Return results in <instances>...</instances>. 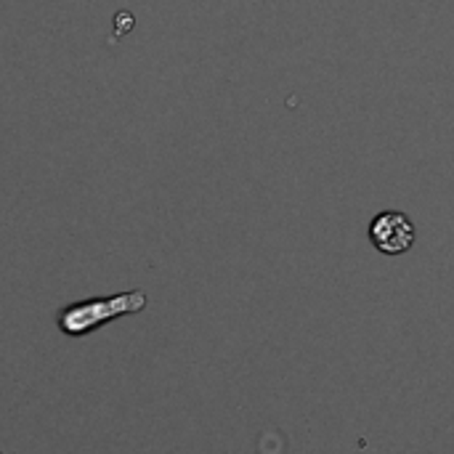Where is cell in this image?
<instances>
[{"mask_svg": "<svg viewBox=\"0 0 454 454\" xmlns=\"http://www.w3.org/2000/svg\"><path fill=\"white\" fill-rule=\"evenodd\" d=\"M146 303H149V298L144 290H128V293H117L109 298H88V301L64 306L56 317V325L64 335L80 338V335H88V333L98 330L101 325L114 322L120 317L141 314L146 309Z\"/></svg>", "mask_w": 454, "mask_h": 454, "instance_id": "cell-1", "label": "cell"}, {"mask_svg": "<svg viewBox=\"0 0 454 454\" xmlns=\"http://www.w3.org/2000/svg\"><path fill=\"white\" fill-rule=\"evenodd\" d=\"M418 229L402 210H383L370 223V242L383 255H404L415 247Z\"/></svg>", "mask_w": 454, "mask_h": 454, "instance_id": "cell-2", "label": "cell"}]
</instances>
